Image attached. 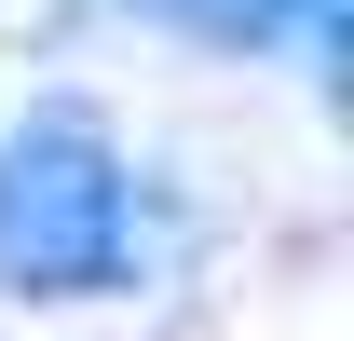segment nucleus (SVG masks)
<instances>
[{
    "label": "nucleus",
    "mask_w": 354,
    "mask_h": 341,
    "mask_svg": "<svg viewBox=\"0 0 354 341\" xmlns=\"http://www.w3.org/2000/svg\"><path fill=\"white\" fill-rule=\"evenodd\" d=\"M136 287V164L82 96L0 123V300H109Z\"/></svg>",
    "instance_id": "1"
},
{
    "label": "nucleus",
    "mask_w": 354,
    "mask_h": 341,
    "mask_svg": "<svg viewBox=\"0 0 354 341\" xmlns=\"http://www.w3.org/2000/svg\"><path fill=\"white\" fill-rule=\"evenodd\" d=\"M82 28V0H0V55H55Z\"/></svg>",
    "instance_id": "2"
}]
</instances>
